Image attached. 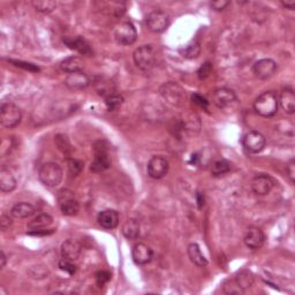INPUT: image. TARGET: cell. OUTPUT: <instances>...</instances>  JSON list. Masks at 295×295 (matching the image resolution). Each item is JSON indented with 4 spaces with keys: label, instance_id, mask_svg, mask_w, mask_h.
Listing matches in <instances>:
<instances>
[{
    "label": "cell",
    "instance_id": "4",
    "mask_svg": "<svg viewBox=\"0 0 295 295\" xmlns=\"http://www.w3.org/2000/svg\"><path fill=\"white\" fill-rule=\"evenodd\" d=\"M156 51L153 45H142L134 51L133 59L136 67L143 72H150L156 65Z\"/></svg>",
    "mask_w": 295,
    "mask_h": 295
},
{
    "label": "cell",
    "instance_id": "25",
    "mask_svg": "<svg viewBox=\"0 0 295 295\" xmlns=\"http://www.w3.org/2000/svg\"><path fill=\"white\" fill-rule=\"evenodd\" d=\"M187 253H188V256H189V259L196 267L204 268V267L208 266L206 258L204 257V255L202 254L201 248H199V246L196 244V242H194V244H190L188 246Z\"/></svg>",
    "mask_w": 295,
    "mask_h": 295
},
{
    "label": "cell",
    "instance_id": "34",
    "mask_svg": "<svg viewBox=\"0 0 295 295\" xmlns=\"http://www.w3.org/2000/svg\"><path fill=\"white\" fill-rule=\"evenodd\" d=\"M54 142H55V144H57L58 149L62 151V153L68 155L72 151L71 143H69L67 136L64 135V134H58V135L54 137Z\"/></svg>",
    "mask_w": 295,
    "mask_h": 295
},
{
    "label": "cell",
    "instance_id": "39",
    "mask_svg": "<svg viewBox=\"0 0 295 295\" xmlns=\"http://www.w3.org/2000/svg\"><path fill=\"white\" fill-rule=\"evenodd\" d=\"M111 279V273L110 272H107V271H98L96 273V283L98 286H104L106 283H108Z\"/></svg>",
    "mask_w": 295,
    "mask_h": 295
},
{
    "label": "cell",
    "instance_id": "5",
    "mask_svg": "<svg viewBox=\"0 0 295 295\" xmlns=\"http://www.w3.org/2000/svg\"><path fill=\"white\" fill-rule=\"evenodd\" d=\"M22 120V112L20 107L13 103H3L0 107V124L4 128H15Z\"/></svg>",
    "mask_w": 295,
    "mask_h": 295
},
{
    "label": "cell",
    "instance_id": "33",
    "mask_svg": "<svg viewBox=\"0 0 295 295\" xmlns=\"http://www.w3.org/2000/svg\"><path fill=\"white\" fill-rule=\"evenodd\" d=\"M66 163H67V168H68L69 174H71L72 176H77L82 172V170H83L84 164L80 159L67 158Z\"/></svg>",
    "mask_w": 295,
    "mask_h": 295
},
{
    "label": "cell",
    "instance_id": "47",
    "mask_svg": "<svg viewBox=\"0 0 295 295\" xmlns=\"http://www.w3.org/2000/svg\"><path fill=\"white\" fill-rule=\"evenodd\" d=\"M197 202H198L199 208H202L203 205H204V197H203L201 194H197Z\"/></svg>",
    "mask_w": 295,
    "mask_h": 295
},
{
    "label": "cell",
    "instance_id": "17",
    "mask_svg": "<svg viewBox=\"0 0 295 295\" xmlns=\"http://www.w3.org/2000/svg\"><path fill=\"white\" fill-rule=\"evenodd\" d=\"M90 84V79L86 74L83 72H77L73 74H68L66 79H65V85L69 90H83Z\"/></svg>",
    "mask_w": 295,
    "mask_h": 295
},
{
    "label": "cell",
    "instance_id": "37",
    "mask_svg": "<svg viewBox=\"0 0 295 295\" xmlns=\"http://www.w3.org/2000/svg\"><path fill=\"white\" fill-rule=\"evenodd\" d=\"M211 72H212V64L208 62L205 64H203L202 66L199 67V69L197 71V76L201 80H204L210 75Z\"/></svg>",
    "mask_w": 295,
    "mask_h": 295
},
{
    "label": "cell",
    "instance_id": "11",
    "mask_svg": "<svg viewBox=\"0 0 295 295\" xmlns=\"http://www.w3.org/2000/svg\"><path fill=\"white\" fill-rule=\"evenodd\" d=\"M170 163L163 156H154L148 163V175L151 179H162L168 173Z\"/></svg>",
    "mask_w": 295,
    "mask_h": 295
},
{
    "label": "cell",
    "instance_id": "45",
    "mask_svg": "<svg viewBox=\"0 0 295 295\" xmlns=\"http://www.w3.org/2000/svg\"><path fill=\"white\" fill-rule=\"evenodd\" d=\"M7 263V256L5 254V251L2 250V253H0V269H4Z\"/></svg>",
    "mask_w": 295,
    "mask_h": 295
},
{
    "label": "cell",
    "instance_id": "12",
    "mask_svg": "<svg viewBox=\"0 0 295 295\" xmlns=\"http://www.w3.org/2000/svg\"><path fill=\"white\" fill-rule=\"evenodd\" d=\"M277 68H278V65H277L275 60L270 58H264L255 63L253 72L257 79L269 80L270 77L275 75Z\"/></svg>",
    "mask_w": 295,
    "mask_h": 295
},
{
    "label": "cell",
    "instance_id": "32",
    "mask_svg": "<svg viewBox=\"0 0 295 295\" xmlns=\"http://www.w3.org/2000/svg\"><path fill=\"white\" fill-rule=\"evenodd\" d=\"M124 104V97L119 94H112L110 96L105 97V105L108 111L119 110Z\"/></svg>",
    "mask_w": 295,
    "mask_h": 295
},
{
    "label": "cell",
    "instance_id": "13",
    "mask_svg": "<svg viewBox=\"0 0 295 295\" xmlns=\"http://www.w3.org/2000/svg\"><path fill=\"white\" fill-rule=\"evenodd\" d=\"M276 182L269 174H257L253 178L250 182V187L253 193L258 196H264L271 192L275 187Z\"/></svg>",
    "mask_w": 295,
    "mask_h": 295
},
{
    "label": "cell",
    "instance_id": "28",
    "mask_svg": "<svg viewBox=\"0 0 295 295\" xmlns=\"http://www.w3.org/2000/svg\"><path fill=\"white\" fill-rule=\"evenodd\" d=\"M232 164L226 159H218L211 165V174L214 176L224 175L231 171Z\"/></svg>",
    "mask_w": 295,
    "mask_h": 295
},
{
    "label": "cell",
    "instance_id": "23",
    "mask_svg": "<svg viewBox=\"0 0 295 295\" xmlns=\"http://www.w3.org/2000/svg\"><path fill=\"white\" fill-rule=\"evenodd\" d=\"M35 212H36V209H35V206L33 204H30L28 202H20L16 203V204L12 208L11 215L16 219H24L32 217Z\"/></svg>",
    "mask_w": 295,
    "mask_h": 295
},
{
    "label": "cell",
    "instance_id": "36",
    "mask_svg": "<svg viewBox=\"0 0 295 295\" xmlns=\"http://www.w3.org/2000/svg\"><path fill=\"white\" fill-rule=\"evenodd\" d=\"M224 292L226 294H240L244 292V290L239 287L235 280H229L224 285Z\"/></svg>",
    "mask_w": 295,
    "mask_h": 295
},
{
    "label": "cell",
    "instance_id": "26",
    "mask_svg": "<svg viewBox=\"0 0 295 295\" xmlns=\"http://www.w3.org/2000/svg\"><path fill=\"white\" fill-rule=\"evenodd\" d=\"M121 232L128 240H135L140 235V223L136 219L129 218L124 223Z\"/></svg>",
    "mask_w": 295,
    "mask_h": 295
},
{
    "label": "cell",
    "instance_id": "1",
    "mask_svg": "<svg viewBox=\"0 0 295 295\" xmlns=\"http://www.w3.org/2000/svg\"><path fill=\"white\" fill-rule=\"evenodd\" d=\"M279 108L278 96L275 91H266L255 99L254 110L263 118H271L276 115Z\"/></svg>",
    "mask_w": 295,
    "mask_h": 295
},
{
    "label": "cell",
    "instance_id": "19",
    "mask_svg": "<svg viewBox=\"0 0 295 295\" xmlns=\"http://www.w3.org/2000/svg\"><path fill=\"white\" fill-rule=\"evenodd\" d=\"M82 251V247L79 241L74 240V239H68L65 242H63L62 248H60V253H62L63 258L69 259V261H76L80 257Z\"/></svg>",
    "mask_w": 295,
    "mask_h": 295
},
{
    "label": "cell",
    "instance_id": "44",
    "mask_svg": "<svg viewBox=\"0 0 295 295\" xmlns=\"http://www.w3.org/2000/svg\"><path fill=\"white\" fill-rule=\"evenodd\" d=\"M54 233V229H37V231H29L28 234L29 235H34V237H44V235H49V234Z\"/></svg>",
    "mask_w": 295,
    "mask_h": 295
},
{
    "label": "cell",
    "instance_id": "35",
    "mask_svg": "<svg viewBox=\"0 0 295 295\" xmlns=\"http://www.w3.org/2000/svg\"><path fill=\"white\" fill-rule=\"evenodd\" d=\"M58 267H59L60 270L68 273L69 276L75 275V272H76L75 264H74L73 261H69V259H66V258L60 259L59 263H58Z\"/></svg>",
    "mask_w": 295,
    "mask_h": 295
},
{
    "label": "cell",
    "instance_id": "31",
    "mask_svg": "<svg viewBox=\"0 0 295 295\" xmlns=\"http://www.w3.org/2000/svg\"><path fill=\"white\" fill-rule=\"evenodd\" d=\"M235 283L238 284L239 287H240L242 290L250 288L251 286L254 285V277L248 271H241L239 275L235 277Z\"/></svg>",
    "mask_w": 295,
    "mask_h": 295
},
{
    "label": "cell",
    "instance_id": "22",
    "mask_svg": "<svg viewBox=\"0 0 295 295\" xmlns=\"http://www.w3.org/2000/svg\"><path fill=\"white\" fill-rule=\"evenodd\" d=\"M60 68L62 71L67 73V74H73L77 72H83L84 68V63L80 57H76V55H72V57H68L66 59H64L62 63H60Z\"/></svg>",
    "mask_w": 295,
    "mask_h": 295
},
{
    "label": "cell",
    "instance_id": "8",
    "mask_svg": "<svg viewBox=\"0 0 295 295\" xmlns=\"http://www.w3.org/2000/svg\"><path fill=\"white\" fill-rule=\"evenodd\" d=\"M58 203L60 211L65 216H76L80 211V203L77 201L75 195L69 189H62L58 193Z\"/></svg>",
    "mask_w": 295,
    "mask_h": 295
},
{
    "label": "cell",
    "instance_id": "21",
    "mask_svg": "<svg viewBox=\"0 0 295 295\" xmlns=\"http://www.w3.org/2000/svg\"><path fill=\"white\" fill-rule=\"evenodd\" d=\"M278 102L281 108L287 114H293L295 112V94L294 90L290 88H285L281 90L278 96Z\"/></svg>",
    "mask_w": 295,
    "mask_h": 295
},
{
    "label": "cell",
    "instance_id": "30",
    "mask_svg": "<svg viewBox=\"0 0 295 295\" xmlns=\"http://www.w3.org/2000/svg\"><path fill=\"white\" fill-rule=\"evenodd\" d=\"M35 10L43 14H49L57 8V2H52V0H34L32 3Z\"/></svg>",
    "mask_w": 295,
    "mask_h": 295
},
{
    "label": "cell",
    "instance_id": "16",
    "mask_svg": "<svg viewBox=\"0 0 295 295\" xmlns=\"http://www.w3.org/2000/svg\"><path fill=\"white\" fill-rule=\"evenodd\" d=\"M132 257L133 261L135 262L137 266H146V264L150 263L151 259H153L154 251L148 245L138 242V244L133 247Z\"/></svg>",
    "mask_w": 295,
    "mask_h": 295
},
{
    "label": "cell",
    "instance_id": "15",
    "mask_svg": "<svg viewBox=\"0 0 295 295\" xmlns=\"http://www.w3.org/2000/svg\"><path fill=\"white\" fill-rule=\"evenodd\" d=\"M214 104L219 108H226L237 102V95L232 89L219 88L216 89L212 96Z\"/></svg>",
    "mask_w": 295,
    "mask_h": 295
},
{
    "label": "cell",
    "instance_id": "14",
    "mask_svg": "<svg viewBox=\"0 0 295 295\" xmlns=\"http://www.w3.org/2000/svg\"><path fill=\"white\" fill-rule=\"evenodd\" d=\"M244 242L247 248L251 250H257L262 248L264 242H266V234L258 227H249L246 231L244 237Z\"/></svg>",
    "mask_w": 295,
    "mask_h": 295
},
{
    "label": "cell",
    "instance_id": "38",
    "mask_svg": "<svg viewBox=\"0 0 295 295\" xmlns=\"http://www.w3.org/2000/svg\"><path fill=\"white\" fill-rule=\"evenodd\" d=\"M192 101L193 103L196 104L197 106L204 108V110H208V107H209V102H208V99L202 96L201 94H193L192 95Z\"/></svg>",
    "mask_w": 295,
    "mask_h": 295
},
{
    "label": "cell",
    "instance_id": "46",
    "mask_svg": "<svg viewBox=\"0 0 295 295\" xmlns=\"http://www.w3.org/2000/svg\"><path fill=\"white\" fill-rule=\"evenodd\" d=\"M281 5H283V7L287 8V10H294L295 2L294 0H292V2H281Z\"/></svg>",
    "mask_w": 295,
    "mask_h": 295
},
{
    "label": "cell",
    "instance_id": "41",
    "mask_svg": "<svg viewBox=\"0 0 295 295\" xmlns=\"http://www.w3.org/2000/svg\"><path fill=\"white\" fill-rule=\"evenodd\" d=\"M228 5H229V2H227V0H216V2L210 3V6L212 10H215L217 12L224 11Z\"/></svg>",
    "mask_w": 295,
    "mask_h": 295
},
{
    "label": "cell",
    "instance_id": "2",
    "mask_svg": "<svg viewBox=\"0 0 295 295\" xmlns=\"http://www.w3.org/2000/svg\"><path fill=\"white\" fill-rule=\"evenodd\" d=\"M63 168L57 163L50 162L43 164L38 171V178H40L42 184L50 188H54L60 185V182L63 181Z\"/></svg>",
    "mask_w": 295,
    "mask_h": 295
},
{
    "label": "cell",
    "instance_id": "20",
    "mask_svg": "<svg viewBox=\"0 0 295 295\" xmlns=\"http://www.w3.org/2000/svg\"><path fill=\"white\" fill-rule=\"evenodd\" d=\"M64 43L66 44L69 49L79 52L80 54L83 55H91L93 54V49L88 42H86L83 37H66L64 38Z\"/></svg>",
    "mask_w": 295,
    "mask_h": 295
},
{
    "label": "cell",
    "instance_id": "24",
    "mask_svg": "<svg viewBox=\"0 0 295 295\" xmlns=\"http://www.w3.org/2000/svg\"><path fill=\"white\" fill-rule=\"evenodd\" d=\"M16 188V179L13 173L7 168L0 171V190L3 193H11Z\"/></svg>",
    "mask_w": 295,
    "mask_h": 295
},
{
    "label": "cell",
    "instance_id": "9",
    "mask_svg": "<svg viewBox=\"0 0 295 295\" xmlns=\"http://www.w3.org/2000/svg\"><path fill=\"white\" fill-rule=\"evenodd\" d=\"M145 23L150 32L160 34L165 32L170 25V15L162 10H155L148 14Z\"/></svg>",
    "mask_w": 295,
    "mask_h": 295
},
{
    "label": "cell",
    "instance_id": "18",
    "mask_svg": "<svg viewBox=\"0 0 295 295\" xmlns=\"http://www.w3.org/2000/svg\"><path fill=\"white\" fill-rule=\"evenodd\" d=\"M119 212L113 209L103 210L97 216V221L103 228L114 229L119 225Z\"/></svg>",
    "mask_w": 295,
    "mask_h": 295
},
{
    "label": "cell",
    "instance_id": "40",
    "mask_svg": "<svg viewBox=\"0 0 295 295\" xmlns=\"http://www.w3.org/2000/svg\"><path fill=\"white\" fill-rule=\"evenodd\" d=\"M286 173H287V176L290 181V184H294L295 182V160L290 159L287 166H286Z\"/></svg>",
    "mask_w": 295,
    "mask_h": 295
},
{
    "label": "cell",
    "instance_id": "3",
    "mask_svg": "<svg viewBox=\"0 0 295 295\" xmlns=\"http://www.w3.org/2000/svg\"><path fill=\"white\" fill-rule=\"evenodd\" d=\"M160 96L167 104L172 106L180 107L186 102V91L182 89V86L175 82H167L164 83L159 89Z\"/></svg>",
    "mask_w": 295,
    "mask_h": 295
},
{
    "label": "cell",
    "instance_id": "43",
    "mask_svg": "<svg viewBox=\"0 0 295 295\" xmlns=\"http://www.w3.org/2000/svg\"><path fill=\"white\" fill-rule=\"evenodd\" d=\"M12 225V219L10 218V216L3 215L0 217V227H2V231H6L7 228H10Z\"/></svg>",
    "mask_w": 295,
    "mask_h": 295
},
{
    "label": "cell",
    "instance_id": "10",
    "mask_svg": "<svg viewBox=\"0 0 295 295\" xmlns=\"http://www.w3.org/2000/svg\"><path fill=\"white\" fill-rule=\"evenodd\" d=\"M242 144L250 154H259L267 145V138L261 132L250 131L242 138Z\"/></svg>",
    "mask_w": 295,
    "mask_h": 295
},
{
    "label": "cell",
    "instance_id": "27",
    "mask_svg": "<svg viewBox=\"0 0 295 295\" xmlns=\"http://www.w3.org/2000/svg\"><path fill=\"white\" fill-rule=\"evenodd\" d=\"M52 223H53V218L47 214L38 215L36 218L33 219L28 224L29 231H37V229H45L50 227Z\"/></svg>",
    "mask_w": 295,
    "mask_h": 295
},
{
    "label": "cell",
    "instance_id": "29",
    "mask_svg": "<svg viewBox=\"0 0 295 295\" xmlns=\"http://www.w3.org/2000/svg\"><path fill=\"white\" fill-rule=\"evenodd\" d=\"M180 53L186 59H195L201 53V45H199L198 42L193 41L189 44L182 47L180 50Z\"/></svg>",
    "mask_w": 295,
    "mask_h": 295
},
{
    "label": "cell",
    "instance_id": "42",
    "mask_svg": "<svg viewBox=\"0 0 295 295\" xmlns=\"http://www.w3.org/2000/svg\"><path fill=\"white\" fill-rule=\"evenodd\" d=\"M11 63L14 64L15 66H17V67H21V68L25 69V71H30V72H38V71H40V68L36 67V66H34V65H32V64H28V63L17 62V60H11Z\"/></svg>",
    "mask_w": 295,
    "mask_h": 295
},
{
    "label": "cell",
    "instance_id": "6",
    "mask_svg": "<svg viewBox=\"0 0 295 295\" xmlns=\"http://www.w3.org/2000/svg\"><path fill=\"white\" fill-rule=\"evenodd\" d=\"M111 158L108 155L107 148L104 145L103 141L95 143V157L91 163L90 170L94 173H101L110 168Z\"/></svg>",
    "mask_w": 295,
    "mask_h": 295
},
{
    "label": "cell",
    "instance_id": "7",
    "mask_svg": "<svg viewBox=\"0 0 295 295\" xmlns=\"http://www.w3.org/2000/svg\"><path fill=\"white\" fill-rule=\"evenodd\" d=\"M114 38L118 44L127 46L132 45L137 40V32L135 25L131 21L120 22L114 28Z\"/></svg>",
    "mask_w": 295,
    "mask_h": 295
}]
</instances>
